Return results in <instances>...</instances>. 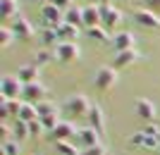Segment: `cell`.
<instances>
[{"label": "cell", "instance_id": "4316f807", "mask_svg": "<svg viewBox=\"0 0 160 155\" xmlns=\"http://www.w3.org/2000/svg\"><path fill=\"white\" fill-rule=\"evenodd\" d=\"M14 41H17V36H14V31L10 29V24H2V27H0V46L7 48V46H12Z\"/></svg>", "mask_w": 160, "mask_h": 155}, {"label": "cell", "instance_id": "f35d334b", "mask_svg": "<svg viewBox=\"0 0 160 155\" xmlns=\"http://www.w3.org/2000/svg\"><path fill=\"white\" fill-rule=\"evenodd\" d=\"M33 2H43V5H46V0H33Z\"/></svg>", "mask_w": 160, "mask_h": 155}, {"label": "cell", "instance_id": "277c9868", "mask_svg": "<svg viewBox=\"0 0 160 155\" xmlns=\"http://www.w3.org/2000/svg\"><path fill=\"white\" fill-rule=\"evenodd\" d=\"M41 19H43V27L58 29L65 22V12L60 7H55L53 2H46V5H41Z\"/></svg>", "mask_w": 160, "mask_h": 155}, {"label": "cell", "instance_id": "4fadbf2b", "mask_svg": "<svg viewBox=\"0 0 160 155\" xmlns=\"http://www.w3.org/2000/svg\"><path fill=\"white\" fill-rule=\"evenodd\" d=\"M129 143H132V146H136V148H146V150L160 148V138H158V136H148V134H143V131H136V134H132Z\"/></svg>", "mask_w": 160, "mask_h": 155}, {"label": "cell", "instance_id": "ba28073f", "mask_svg": "<svg viewBox=\"0 0 160 155\" xmlns=\"http://www.w3.org/2000/svg\"><path fill=\"white\" fill-rule=\"evenodd\" d=\"M48 98V88L41 84V81H31V84H24V91H22V100L29 103H41Z\"/></svg>", "mask_w": 160, "mask_h": 155}, {"label": "cell", "instance_id": "d6a6232c", "mask_svg": "<svg viewBox=\"0 0 160 155\" xmlns=\"http://www.w3.org/2000/svg\"><path fill=\"white\" fill-rule=\"evenodd\" d=\"M141 131H143V134H148V136H158V138H160V127L155 124V122H146Z\"/></svg>", "mask_w": 160, "mask_h": 155}, {"label": "cell", "instance_id": "cb8c5ba5", "mask_svg": "<svg viewBox=\"0 0 160 155\" xmlns=\"http://www.w3.org/2000/svg\"><path fill=\"white\" fill-rule=\"evenodd\" d=\"M65 22H69V24H74V27H81V24H84V10L77 7V5H72L65 12Z\"/></svg>", "mask_w": 160, "mask_h": 155}, {"label": "cell", "instance_id": "44dd1931", "mask_svg": "<svg viewBox=\"0 0 160 155\" xmlns=\"http://www.w3.org/2000/svg\"><path fill=\"white\" fill-rule=\"evenodd\" d=\"M17 119L22 122H33V119H38V108H36V103H29V100H22V110H19V115H17Z\"/></svg>", "mask_w": 160, "mask_h": 155}, {"label": "cell", "instance_id": "603a6c76", "mask_svg": "<svg viewBox=\"0 0 160 155\" xmlns=\"http://www.w3.org/2000/svg\"><path fill=\"white\" fill-rule=\"evenodd\" d=\"M86 36L88 38H93V41H98V43H112V36H110V31H108L105 27H88L86 29Z\"/></svg>", "mask_w": 160, "mask_h": 155}, {"label": "cell", "instance_id": "4dcf8cb0", "mask_svg": "<svg viewBox=\"0 0 160 155\" xmlns=\"http://www.w3.org/2000/svg\"><path fill=\"white\" fill-rule=\"evenodd\" d=\"M33 65H36V67H46V65H48V62H50V53H48V50H38V53H36V55H33Z\"/></svg>", "mask_w": 160, "mask_h": 155}, {"label": "cell", "instance_id": "6da1fadb", "mask_svg": "<svg viewBox=\"0 0 160 155\" xmlns=\"http://www.w3.org/2000/svg\"><path fill=\"white\" fill-rule=\"evenodd\" d=\"M91 105H93V100H91L88 95L74 93V95H69V98L62 103V110H65V115L69 117V119H77V117H88Z\"/></svg>", "mask_w": 160, "mask_h": 155}, {"label": "cell", "instance_id": "d590c367", "mask_svg": "<svg viewBox=\"0 0 160 155\" xmlns=\"http://www.w3.org/2000/svg\"><path fill=\"white\" fill-rule=\"evenodd\" d=\"M48 2H53L55 7H60L62 12H67V10L72 7V0H48Z\"/></svg>", "mask_w": 160, "mask_h": 155}, {"label": "cell", "instance_id": "e0dca14e", "mask_svg": "<svg viewBox=\"0 0 160 155\" xmlns=\"http://www.w3.org/2000/svg\"><path fill=\"white\" fill-rule=\"evenodd\" d=\"M22 110V100L19 98H2V103H0V115H2V122H5V117H17Z\"/></svg>", "mask_w": 160, "mask_h": 155}, {"label": "cell", "instance_id": "3957f363", "mask_svg": "<svg viewBox=\"0 0 160 155\" xmlns=\"http://www.w3.org/2000/svg\"><path fill=\"white\" fill-rule=\"evenodd\" d=\"M93 84L98 91H110V88L117 84V69L110 65V67H98L93 76Z\"/></svg>", "mask_w": 160, "mask_h": 155}, {"label": "cell", "instance_id": "1f68e13d", "mask_svg": "<svg viewBox=\"0 0 160 155\" xmlns=\"http://www.w3.org/2000/svg\"><path fill=\"white\" fill-rule=\"evenodd\" d=\"M2 155H19L17 141H2Z\"/></svg>", "mask_w": 160, "mask_h": 155}, {"label": "cell", "instance_id": "ffe728a7", "mask_svg": "<svg viewBox=\"0 0 160 155\" xmlns=\"http://www.w3.org/2000/svg\"><path fill=\"white\" fill-rule=\"evenodd\" d=\"M17 76H19L24 84H31V81H38V67L33 65V62H27V65H22L17 69Z\"/></svg>", "mask_w": 160, "mask_h": 155}, {"label": "cell", "instance_id": "8d00e7d4", "mask_svg": "<svg viewBox=\"0 0 160 155\" xmlns=\"http://www.w3.org/2000/svg\"><path fill=\"white\" fill-rule=\"evenodd\" d=\"M0 131H2V141H10V138H7V134H10V129H7V122H2V124H0Z\"/></svg>", "mask_w": 160, "mask_h": 155}, {"label": "cell", "instance_id": "30bf717a", "mask_svg": "<svg viewBox=\"0 0 160 155\" xmlns=\"http://www.w3.org/2000/svg\"><path fill=\"white\" fill-rule=\"evenodd\" d=\"M134 22L141 24V27H146V29H160V17L153 12V10H148V7L134 10Z\"/></svg>", "mask_w": 160, "mask_h": 155}, {"label": "cell", "instance_id": "5b68a950", "mask_svg": "<svg viewBox=\"0 0 160 155\" xmlns=\"http://www.w3.org/2000/svg\"><path fill=\"white\" fill-rule=\"evenodd\" d=\"M74 143H77L81 150L93 148V146H100V134L93 127H79L77 129V136H74Z\"/></svg>", "mask_w": 160, "mask_h": 155}, {"label": "cell", "instance_id": "8fae6325", "mask_svg": "<svg viewBox=\"0 0 160 155\" xmlns=\"http://www.w3.org/2000/svg\"><path fill=\"white\" fill-rule=\"evenodd\" d=\"M10 29L14 31L17 38H31L33 36V27H31V22H29L24 14H17V17L10 22Z\"/></svg>", "mask_w": 160, "mask_h": 155}, {"label": "cell", "instance_id": "5bb4252c", "mask_svg": "<svg viewBox=\"0 0 160 155\" xmlns=\"http://www.w3.org/2000/svg\"><path fill=\"white\" fill-rule=\"evenodd\" d=\"M141 60V53L134 48V50H124V53H117L112 60V67L115 69H124V67H132V65H136V62Z\"/></svg>", "mask_w": 160, "mask_h": 155}, {"label": "cell", "instance_id": "d4e9b609", "mask_svg": "<svg viewBox=\"0 0 160 155\" xmlns=\"http://www.w3.org/2000/svg\"><path fill=\"white\" fill-rule=\"evenodd\" d=\"M41 43H43V46H58V43H60V36H58V29L43 27V29H41Z\"/></svg>", "mask_w": 160, "mask_h": 155}, {"label": "cell", "instance_id": "836d02e7", "mask_svg": "<svg viewBox=\"0 0 160 155\" xmlns=\"http://www.w3.org/2000/svg\"><path fill=\"white\" fill-rule=\"evenodd\" d=\"M43 131H46V129H43L41 119H33V122H29V134H31V136H41Z\"/></svg>", "mask_w": 160, "mask_h": 155}, {"label": "cell", "instance_id": "7402d4cb", "mask_svg": "<svg viewBox=\"0 0 160 155\" xmlns=\"http://www.w3.org/2000/svg\"><path fill=\"white\" fill-rule=\"evenodd\" d=\"M84 10V27H98L100 24V10L98 5H86V7H81Z\"/></svg>", "mask_w": 160, "mask_h": 155}, {"label": "cell", "instance_id": "ab89813d", "mask_svg": "<svg viewBox=\"0 0 160 155\" xmlns=\"http://www.w3.org/2000/svg\"><path fill=\"white\" fill-rule=\"evenodd\" d=\"M91 2H103V0H91ZM105 2H108V0H105Z\"/></svg>", "mask_w": 160, "mask_h": 155}, {"label": "cell", "instance_id": "52a82bcc", "mask_svg": "<svg viewBox=\"0 0 160 155\" xmlns=\"http://www.w3.org/2000/svg\"><path fill=\"white\" fill-rule=\"evenodd\" d=\"M77 129H79V127H77L72 119H60V124L55 127V131L50 134V138H53L55 143H60V141H74Z\"/></svg>", "mask_w": 160, "mask_h": 155}, {"label": "cell", "instance_id": "9c48e42d", "mask_svg": "<svg viewBox=\"0 0 160 155\" xmlns=\"http://www.w3.org/2000/svg\"><path fill=\"white\" fill-rule=\"evenodd\" d=\"M55 57L60 62L79 60V46H77V43H69V41H60V43L55 46Z\"/></svg>", "mask_w": 160, "mask_h": 155}, {"label": "cell", "instance_id": "d6986e66", "mask_svg": "<svg viewBox=\"0 0 160 155\" xmlns=\"http://www.w3.org/2000/svg\"><path fill=\"white\" fill-rule=\"evenodd\" d=\"M19 14V7H17V0H0V17L10 24Z\"/></svg>", "mask_w": 160, "mask_h": 155}, {"label": "cell", "instance_id": "ac0fdd59", "mask_svg": "<svg viewBox=\"0 0 160 155\" xmlns=\"http://www.w3.org/2000/svg\"><path fill=\"white\" fill-rule=\"evenodd\" d=\"M79 27H74V24H69V22H62L60 27H58V36H60V41H69V43H77V38H79Z\"/></svg>", "mask_w": 160, "mask_h": 155}, {"label": "cell", "instance_id": "7c38bea8", "mask_svg": "<svg viewBox=\"0 0 160 155\" xmlns=\"http://www.w3.org/2000/svg\"><path fill=\"white\" fill-rule=\"evenodd\" d=\"M134 112H136V117L143 122H153L155 119V105L148 98H136L134 100Z\"/></svg>", "mask_w": 160, "mask_h": 155}, {"label": "cell", "instance_id": "8992f818", "mask_svg": "<svg viewBox=\"0 0 160 155\" xmlns=\"http://www.w3.org/2000/svg\"><path fill=\"white\" fill-rule=\"evenodd\" d=\"M98 10H100V27H105L108 31H110V29H115V27L122 22V12H120L115 5H110V2L98 5Z\"/></svg>", "mask_w": 160, "mask_h": 155}, {"label": "cell", "instance_id": "83f0119b", "mask_svg": "<svg viewBox=\"0 0 160 155\" xmlns=\"http://www.w3.org/2000/svg\"><path fill=\"white\" fill-rule=\"evenodd\" d=\"M58 150H60L62 155H81V148L72 141H60L58 143Z\"/></svg>", "mask_w": 160, "mask_h": 155}, {"label": "cell", "instance_id": "f546056e", "mask_svg": "<svg viewBox=\"0 0 160 155\" xmlns=\"http://www.w3.org/2000/svg\"><path fill=\"white\" fill-rule=\"evenodd\" d=\"M41 119V124H43V129H46L48 134H53L55 131V127L60 124V119H58V115H48V117H38Z\"/></svg>", "mask_w": 160, "mask_h": 155}, {"label": "cell", "instance_id": "9a60e30c", "mask_svg": "<svg viewBox=\"0 0 160 155\" xmlns=\"http://www.w3.org/2000/svg\"><path fill=\"white\" fill-rule=\"evenodd\" d=\"M88 127H93L100 136L105 134V115H103V108L98 103L91 105V112H88Z\"/></svg>", "mask_w": 160, "mask_h": 155}, {"label": "cell", "instance_id": "e575fe53", "mask_svg": "<svg viewBox=\"0 0 160 155\" xmlns=\"http://www.w3.org/2000/svg\"><path fill=\"white\" fill-rule=\"evenodd\" d=\"M81 155H108V150H105V146L100 143V146H93V148H84Z\"/></svg>", "mask_w": 160, "mask_h": 155}, {"label": "cell", "instance_id": "484cf974", "mask_svg": "<svg viewBox=\"0 0 160 155\" xmlns=\"http://www.w3.org/2000/svg\"><path fill=\"white\" fill-rule=\"evenodd\" d=\"M36 108H38V117H48V115H58V105H55L50 98H46V100H41V103H36Z\"/></svg>", "mask_w": 160, "mask_h": 155}, {"label": "cell", "instance_id": "7a4b0ae2", "mask_svg": "<svg viewBox=\"0 0 160 155\" xmlns=\"http://www.w3.org/2000/svg\"><path fill=\"white\" fill-rule=\"evenodd\" d=\"M22 91H24V81L17 74H5L0 79V93H2V98H22Z\"/></svg>", "mask_w": 160, "mask_h": 155}, {"label": "cell", "instance_id": "f1b7e54d", "mask_svg": "<svg viewBox=\"0 0 160 155\" xmlns=\"http://www.w3.org/2000/svg\"><path fill=\"white\" fill-rule=\"evenodd\" d=\"M12 134L17 136V138H29V124L27 122H22V119H14V124H12Z\"/></svg>", "mask_w": 160, "mask_h": 155}, {"label": "cell", "instance_id": "2e32d148", "mask_svg": "<svg viewBox=\"0 0 160 155\" xmlns=\"http://www.w3.org/2000/svg\"><path fill=\"white\" fill-rule=\"evenodd\" d=\"M112 48L117 53H124V50H134V34L132 31H117L112 36Z\"/></svg>", "mask_w": 160, "mask_h": 155}, {"label": "cell", "instance_id": "74e56055", "mask_svg": "<svg viewBox=\"0 0 160 155\" xmlns=\"http://www.w3.org/2000/svg\"><path fill=\"white\" fill-rule=\"evenodd\" d=\"M148 2V10H158L160 7V0H146Z\"/></svg>", "mask_w": 160, "mask_h": 155}]
</instances>
